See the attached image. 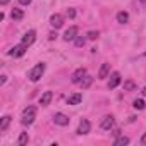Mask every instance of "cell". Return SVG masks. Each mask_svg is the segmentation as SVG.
Returning <instances> with one entry per match:
<instances>
[{
    "mask_svg": "<svg viewBox=\"0 0 146 146\" xmlns=\"http://www.w3.org/2000/svg\"><path fill=\"white\" fill-rule=\"evenodd\" d=\"M35 119H36V107H33V105L26 107V108L23 110V115H21V122H23L24 125H31V124L35 122Z\"/></svg>",
    "mask_w": 146,
    "mask_h": 146,
    "instance_id": "obj_1",
    "label": "cell"
},
{
    "mask_svg": "<svg viewBox=\"0 0 146 146\" xmlns=\"http://www.w3.org/2000/svg\"><path fill=\"white\" fill-rule=\"evenodd\" d=\"M45 64L41 62V64H36L29 72H28V78H29V81H33V83H36V81H40L41 79V76H43V72H45Z\"/></svg>",
    "mask_w": 146,
    "mask_h": 146,
    "instance_id": "obj_2",
    "label": "cell"
},
{
    "mask_svg": "<svg viewBox=\"0 0 146 146\" xmlns=\"http://www.w3.org/2000/svg\"><path fill=\"white\" fill-rule=\"evenodd\" d=\"M26 50H28V46H26L24 43H19V45H16V46L11 48L9 55H12V57H23V55L26 53Z\"/></svg>",
    "mask_w": 146,
    "mask_h": 146,
    "instance_id": "obj_3",
    "label": "cell"
},
{
    "mask_svg": "<svg viewBox=\"0 0 146 146\" xmlns=\"http://www.w3.org/2000/svg\"><path fill=\"white\" fill-rule=\"evenodd\" d=\"M84 76H86V69H84V67H79L74 74H72V79H70V81L74 83V84H79V83L84 79Z\"/></svg>",
    "mask_w": 146,
    "mask_h": 146,
    "instance_id": "obj_4",
    "label": "cell"
},
{
    "mask_svg": "<svg viewBox=\"0 0 146 146\" xmlns=\"http://www.w3.org/2000/svg\"><path fill=\"white\" fill-rule=\"evenodd\" d=\"M53 122L57 124V125H62V127H65V125H69V122H70V119L67 117V115H64V113H55L53 115Z\"/></svg>",
    "mask_w": 146,
    "mask_h": 146,
    "instance_id": "obj_5",
    "label": "cell"
},
{
    "mask_svg": "<svg viewBox=\"0 0 146 146\" xmlns=\"http://www.w3.org/2000/svg\"><path fill=\"white\" fill-rule=\"evenodd\" d=\"M90 131H91V124H90V120H88V119H83V120L79 122V127H78L76 132H78L79 136H83V134H88Z\"/></svg>",
    "mask_w": 146,
    "mask_h": 146,
    "instance_id": "obj_6",
    "label": "cell"
},
{
    "mask_svg": "<svg viewBox=\"0 0 146 146\" xmlns=\"http://www.w3.org/2000/svg\"><path fill=\"white\" fill-rule=\"evenodd\" d=\"M120 81H122V78H120L119 72H112V74H110V81H108V88L110 90H115L120 84Z\"/></svg>",
    "mask_w": 146,
    "mask_h": 146,
    "instance_id": "obj_7",
    "label": "cell"
},
{
    "mask_svg": "<svg viewBox=\"0 0 146 146\" xmlns=\"http://www.w3.org/2000/svg\"><path fill=\"white\" fill-rule=\"evenodd\" d=\"M78 31H79V29H78L76 26H70V28L64 33V40H65V41H72V40H76V38H78Z\"/></svg>",
    "mask_w": 146,
    "mask_h": 146,
    "instance_id": "obj_8",
    "label": "cell"
},
{
    "mask_svg": "<svg viewBox=\"0 0 146 146\" xmlns=\"http://www.w3.org/2000/svg\"><path fill=\"white\" fill-rule=\"evenodd\" d=\"M35 40H36V31L31 29V31H28V33L23 36V41H21V43H24L26 46H31V45L35 43Z\"/></svg>",
    "mask_w": 146,
    "mask_h": 146,
    "instance_id": "obj_9",
    "label": "cell"
},
{
    "mask_svg": "<svg viewBox=\"0 0 146 146\" xmlns=\"http://www.w3.org/2000/svg\"><path fill=\"white\" fill-rule=\"evenodd\" d=\"M50 24H52V28L58 29V28L64 26V17H62L60 14H53V16L50 17Z\"/></svg>",
    "mask_w": 146,
    "mask_h": 146,
    "instance_id": "obj_10",
    "label": "cell"
},
{
    "mask_svg": "<svg viewBox=\"0 0 146 146\" xmlns=\"http://www.w3.org/2000/svg\"><path fill=\"white\" fill-rule=\"evenodd\" d=\"M113 122H115V120H113V117H112V115H107V117H103V120H102V124H100V125H102V129L110 131V129L113 127Z\"/></svg>",
    "mask_w": 146,
    "mask_h": 146,
    "instance_id": "obj_11",
    "label": "cell"
},
{
    "mask_svg": "<svg viewBox=\"0 0 146 146\" xmlns=\"http://www.w3.org/2000/svg\"><path fill=\"white\" fill-rule=\"evenodd\" d=\"M81 100H83V95L81 93H74V95H70L67 98V105H79Z\"/></svg>",
    "mask_w": 146,
    "mask_h": 146,
    "instance_id": "obj_12",
    "label": "cell"
},
{
    "mask_svg": "<svg viewBox=\"0 0 146 146\" xmlns=\"http://www.w3.org/2000/svg\"><path fill=\"white\" fill-rule=\"evenodd\" d=\"M52 98H53V93H52V91H45V93L41 95V98H40V105H43V107L50 105Z\"/></svg>",
    "mask_w": 146,
    "mask_h": 146,
    "instance_id": "obj_13",
    "label": "cell"
},
{
    "mask_svg": "<svg viewBox=\"0 0 146 146\" xmlns=\"http://www.w3.org/2000/svg\"><path fill=\"white\" fill-rule=\"evenodd\" d=\"M108 74H110V64H103L102 65V69H100V72H98V79H105V78H108Z\"/></svg>",
    "mask_w": 146,
    "mask_h": 146,
    "instance_id": "obj_14",
    "label": "cell"
},
{
    "mask_svg": "<svg viewBox=\"0 0 146 146\" xmlns=\"http://www.w3.org/2000/svg\"><path fill=\"white\" fill-rule=\"evenodd\" d=\"M11 17H12L14 21H21V19L24 17V12H23L21 9H12V12H11Z\"/></svg>",
    "mask_w": 146,
    "mask_h": 146,
    "instance_id": "obj_15",
    "label": "cell"
},
{
    "mask_svg": "<svg viewBox=\"0 0 146 146\" xmlns=\"http://www.w3.org/2000/svg\"><path fill=\"white\" fill-rule=\"evenodd\" d=\"M117 23H120V24L129 23V14H127V12H124V11H120V12L117 14Z\"/></svg>",
    "mask_w": 146,
    "mask_h": 146,
    "instance_id": "obj_16",
    "label": "cell"
},
{
    "mask_svg": "<svg viewBox=\"0 0 146 146\" xmlns=\"http://www.w3.org/2000/svg\"><path fill=\"white\" fill-rule=\"evenodd\" d=\"M11 124V115H4L2 120H0V131H5Z\"/></svg>",
    "mask_w": 146,
    "mask_h": 146,
    "instance_id": "obj_17",
    "label": "cell"
},
{
    "mask_svg": "<svg viewBox=\"0 0 146 146\" xmlns=\"http://www.w3.org/2000/svg\"><path fill=\"white\" fill-rule=\"evenodd\" d=\"M91 83H93V78L86 74V76H84V79H83V81H81L79 84H81V88H83V90H88V88L91 86Z\"/></svg>",
    "mask_w": 146,
    "mask_h": 146,
    "instance_id": "obj_18",
    "label": "cell"
},
{
    "mask_svg": "<svg viewBox=\"0 0 146 146\" xmlns=\"http://www.w3.org/2000/svg\"><path fill=\"white\" fill-rule=\"evenodd\" d=\"M124 144H129V137H125V136H119L113 141V146H124Z\"/></svg>",
    "mask_w": 146,
    "mask_h": 146,
    "instance_id": "obj_19",
    "label": "cell"
},
{
    "mask_svg": "<svg viewBox=\"0 0 146 146\" xmlns=\"http://www.w3.org/2000/svg\"><path fill=\"white\" fill-rule=\"evenodd\" d=\"M124 90H125V91H134V90H136V83H134L132 79H127V81L124 83Z\"/></svg>",
    "mask_w": 146,
    "mask_h": 146,
    "instance_id": "obj_20",
    "label": "cell"
},
{
    "mask_svg": "<svg viewBox=\"0 0 146 146\" xmlns=\"http://www.w3.org/2000/svg\"><path fill=\"white\" fill-rule=\"evenodd\" d=\"M132 107H134L136 110H143V108L146 107V103H144V100H134V103H132Z\"/></svg>",
    "mask_w": 146,
    "mask_h": 146,
    "instance_id": "obj_21",
    "label": "cell"
},
{
    "mask_svg": "<svg viewBox=\"0 0 146 146\" xmlns=\"http://www.w3.org/2000/svg\"><path fill=\"white\" fill-rule=\"evenodd\" d=\"M28 143V132H21V136H19V139H17V144L19 146H24Z\"/></svg>",
    "mask_w": 146,
    "mask_h": 146,
    "instance_id": "obj_22",
    "label": "cell"
},
{
    "mask_svg": "<svg viewBox=\"0 0 146 146\" xmlns=\"http://www.w3.org/2000/svg\"><path fill=\"white\" fill-rule=\"evenodd\" d=\"M74 43H76V46H84V43H86V38H84V36H78V38L74 40Z\"/></svg>",
    "mask_w": 146,
    "mask_h": 146,
    "instance_id": "obj_23",
    "label": "cell"
},
{
    "mask_svg": "<svg viewBox=\"0 0 146 146\" xmlns=\"http://www.w3.org/2000/svg\"><path fill=\"white\" fill-rule=\"evenodd\" d=\"M86 36H88L90 40H96V38L100 36V33H98V31H88V35H86Z\"/></svg>",
    "mask_w": 146,
    "mask_h": 146,
    "instance_id": "obj_24",
    "label": "cell"
},
{
    "mask_svg": "<svg viewBox=\"0 0 146 146\" xmlns=\"http://www.w3.org/2000/svg\"><path fill=\"white\" fill-rule=\"evenodd\" d=\"M65 16H67V17H70V19H72V17H76V11H74V9H67Z\"/></svg>",
    "mask_w": 146,
    "mask_h": 146,
    "instance_id": "obj_25",
    "label": "cell"
},
{
    "mask_svg": "<svg viewBox=\"0 0 146 146\" xmlns=\"http://www.w3.org/2000/svg\"><path fill=\"white\" fill-rule=\"evenodd\" d=\"M19 4H23V5H29V4H31V0H19Z\"/></svg>",
    "mask_w": 146,
    "mask_h": 146,
    "instance_id": "obj_26",
    "label": "cell"
},
{
    "mask_svg": "<svg viewBox=\"0 0 146 146\" xmlns=\"http://www.w3.org/2000/svg\"><path fill=\"white\" fill-rule=\"evenodd\" d=\"M48 38H50V40H55V38H57V33H55V31H52V33L48 35Z\"/></svg>",
    "mask_w": 146,
    "mask_h": 146,
    "instance_id": "obj_27",
    "label": "cell"
},
{
    "mask_svg": "<svg viewBox=\"0 0 146 146\" xmlns=\"http://www.w3.org/2000/svg\"><path fill=\"white\" fill-rule=\"evenodd\" d=\"M9 4V0H0V5H7Z\"/></svg>",
    "mask_w": 146,
    "mask_h": 146,
    "instance_id": "obj_28",
    "label": "cell"
},
{
    "mask_svg": "<svg viewBox=\"0 0 146 146\" xmlns=\"http://www.w3.org/2000/svg\"><path fill=\"white\" fill-rule=\"evenodd\" d=\"M141 143H143V144H146V134L143 136V139H141Z\"/></svg>",
    "mask_w": 146,
    "mask_h": 146,
    "instance_id": "obj_29",
    "label": "cell"
},
{
    "mask_svg": "<svg viewBox=\"0 0 146 146\" xmlns=\"http://www.w3.org/2000/svg\"><path fill=\"white\" fill-rule=\"evenodd\" d=\"M141 93H143V96H146V88H143V90H141Z\"/></svg>",
    "mask_w": 146,
    "mask_h": 146,
    "instance_id": "obj_30",
    "label": "cell"
},
{
    "mask_svg": "<svg viewBox=\"0 0 146 146\" xmlns=\"http://www.w3.org/2000/svg\"><path fill=\"white\" fill-rule=\"evenodd\" d=\"M141 2H143V4H144V2H146V0H141Z\"/></svg>",
    "mask_w": 146,
    "mask_h": 146,
    "instance_id": "obj_31",
    "label": "cell"
}]
</instances>
